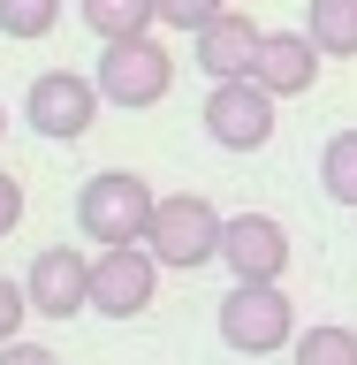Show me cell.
Wrapping results in <instances>:
<instances>
[{
  "mask_svg": "<svg viewBox=\"0 0 357 365\" xmlns=\"http://www.w3.org/2000/svg\"><path fill=\"white\" fill-rule=\"evenodd\" d=\"M23 319H31V297H23V282H8V274H0V342H16Z\"/></svg>",
  "mask_w": 357,
  "mask_h": 365,
  "instance_id": "cell-18",
  "label": "cell"
},
{
  "mask_svg": "<svg viewBox=\"0 0 357 365\" xmlns=\"http://www.w3.org/2000/svg\"><path fill=\"white\" fill-rule=\"evenodd\" d=\"M23 297H31V312L38 319H76L91 312V259L76 244H46L23 274Z\"/></svg>",
  "mask_w": 357,
  "mask_h": 365,
  "instance_id": "cell-8",
  "label": "cell"
},
{
  "mask_svg": "<svg viewBox=\"0 0 357 365\" xmlns=\"http://www.w3.org/2000/svg\"><path fill=\"white\" fill-rule=\"evenodd\" d=\"M304 38L319 61H357V0H304Z\"/></svg>",
  "mask_w": 357,
  "mask_h": 365,
  "instance_id": "cell-12",
  "label": "cell"
},
{
  "mask_svg": "<svg viewBox=\"0 0 357 365\" xmlns=\"http://www.w3.org/2000/svg\"><path fill=\"white\" fill-rule=\"evenodd\" d=\"M213 327H221V342L236 358H274V350L296 342V304L281 282H228Z\"/></svg>",
  "mask_w": 357,
  "mask_h": 365,
  "instance_id": "cell-2",
  "label": "cell"
},
{
  "mask_svg": "<svg viewBox=\"0 0 357 365\" xmlns=\"http://www.w3.org/2000/svg\"><path fill=\"white\" fill-rule=\"evenodd\" d=\"M319 182L335 205H357V130H335L327 153H319Z\"/></svg>",
  "mask_w": 357,
  "mask_h": 365,
  "instance_id": "cell-15",
  "label": "cell"
},
{
  "mask_svg": "<svg viewBox=\"0 0 357 365\" xmlns=\"http://www.w3.org/2000/svg\"><path fill=\"white\" fill-rule=\"evenodd\" d=\"M259 23L244 16V8H221V16L205 23V31H190V61L221 84V76H251V61H259Z\"/></svg>",
  "mask_w": 357,
  "mask_h": 365,
  "instance_id": "cell-10",
  "label": "cell"
},
{
  "mask_svg": "<svg viewBox=\"0 0 357 365\" xmlns=\"http://www.w3.org/2000/svg\"><path fill=\"white\" fill-rule=\"evenodd\" d=\"M99 84L91 76H76V68H46V76H31V91H23V122L38 137H53V145H76V137L99 122Z\"/></svg>",
  "mask_w": 357,
  "mask_h": 365,
  "instance_id": "cell-6",
  "label": "cell"
},
{
  "mask_svg": "<svg viewBox=\"0 0 357 365\" xmlns=\"http://www.w3.org/2000/svg\"><path fill=\"white\" fill-rule=\"evenodd\" d=\"M0 137H8V107H0Z\"/></svg>",
  "mask_w": 357,
  "mask_h": 365,
  "instance_id": "cell-21",
  "label": "cell"
},
{
  "mask_svg": "<svg viewBox=\"0 0 357 365\" xmlns=\"http://www.w3.org/2000/svg\"><path fill=\"white\" fill-rule=\"evenodd\" d=\"M251 76H259L274 99H304V91L319 84V46L304 38V31H267V38H259Z\"/></svg>",
  "mask_w": 357,
  "mask_h": 365,
  "instance_id": "cell-11",
  "label": "cell"
},
{
  "mask_svg": "<svg viewBox=\"0 0 357 365\" xmlns=\"http://www.w3.org/2000/svg\"><path fill=\"white\" fill-rule=\"evenodd\" d=\"M221 8L228 0H160V23H167V31H205Z\"/></svg>",
  "mask_w": 357,
  "mask_h": 365,
  "instance_id": "cell-17",
  "label": "cell"
},
{
  "mask_svg": "<svg viewBox=\"0 0 357 365\" xmlns=\"http://www.w3.org/2000/svg\"><path fill=\"white\" fill-rule=\"evenodd\" d=\"M289 358H296V365H357V327H342V319H319V327H296Z\"/></svg>",
  "mask_w": 357,
  "mask_h": 365,
  "instance_id": "cell-14",
  "label": "cell"
},
{
  "mask_svg": "<svg viewBox=\"0 0 357 365\" xmlns=\"http://www.w3.org/2000/svg\"><path fill=\"white\" fill-rule=\"evenodd\" d=\"M16 228H23V182L0 168V236H16Z\"/></svg>",
  "mask_w": 357,
  "mask_h": 365,
  "instance_id": "cell-19",
  "label": "cell"
},
{
  "mask_svg": "<svg viewBox=\"0 0 357 365\" xmlns=\"http://www.w3.org/2000/svg\"><path fill=\"white\" fill-rule=\"evenodd\" d=\"M76 16L99 46L107 38H137V31H152L160 23V0H76Z\"/></svg>",
  "mask_w": 357,
  "mask_h": 365,
  "instance_id": "cell-13",
  "label": "cell"
},
{
  "mask_svg": "<svg viewBox=\"0 0 357 365\" xmlns=\"http://www.w3.org/2000/svg\"><path fill=\"white\" fill-rule=\"evenodd\" d=\"M0 365H61V358H53V350H46V342H0Z\"/></svg>",
  "mask_w": 357,
  "mask_h": 365,
  "instance_id": "cell-20",
  "label": "cell"
},
{
  "mask_svg": "<svg viewBox=\"0 0 357 365\" xmlns=\"http://www.w3.org/2000/svg\"><path fill=\"white\" fill-rule=\"evenodd\" d=\"M274 99L259 76H221V84L205 91V107H198V122H205V137L221 145V153H267L274 145Z\"/></svg>",
  "mask_w": 357,
  "mask_h": 365,
  "instance_id": "cell-5",
  "label": "cell"
},
{
  "mask_svg": "<svg viewBox=\"0 0 357 365\" xmlns=\"http://www.w3.org/2000/svg\"><path fill=\"white\" fill-rule=\"evenodd\" d=\"M152 289H160V259L145 244H107L91 259V312L137 319V312H152Z\"/></svg>",
  "mask_w": 357,
  "mask_h": 365,
  "instance_id": "cell-7",
  "label": "cell"
},
{
  "mask_svg": "<svg viewBox=\"0 0 357 365\" xmlns=\"http://www.w3.org/2000/svg\"><path fill=\"white\" fill-rule=\"evenodd\" d=\"M152 205L160 190L130 168H99V175L76 190V228H84V244H145V228H152Z\"/></svg>",
  "mask_w": 357,
  "mask_h": 365,
  "instance_id": "cell-1",
  "label": "cell"
},
{
  "mask_svg": "<svg viewBox=\"0 0 357 365\" xmlns=\"http://www.w3.org/2000/svg\"><path fill=\"white\" fill-rule=\"evenodd\" d=\"M221 267L236 274V282H281V274H289V228L274 221V213H228Z\"/></svg>",
  "mask_w": 357,
  "mask_h": 365,
  "instance_id": "cell-9",
  "label": "cell"
},
{
  "mask_svg": "<svg viewBox=\"0 0 357 365\" xmlns=\"http://www.w3.org/2000/svg\"><path fill=\"white\" fill-rule=\"evenodd\" d=\"M221 228L228 213H213V198H198V190H175V198H160L152 205V228H145V251H152L160 267H213L221 259Z\"/></svg>",
  "mask_w": 357,
  "mask_h": 365,
  "instance_id": "cell-4",
  "label": "cell"
},
{
  "mask_svg": "<svg viewBox=\"0 0 357 365\" xmlns=\"http://www.w3.org/2000/svg\"><path fill=\"white\" fill-rule=\"evenodd\" d=\"M91 84H99V99H107V107H122V114L160 107V99H167V84H175V53H167L152 31H137V38H107V46H99Z\"/></svg>",
  "mask_w": 357,
  "mask_h": 365,
  "instance_id": "cell-3",
  "label": "cell"
},
{
  "mask_svg": "<svg viewBox=\"0 0 357 365\" xmlns=\"http://www.w3.org/2000/svg\"><path fill=\"white\" fill-rule=\"evenodd\" d=\"M61 23V0H0V38H46Z\"/></svg>",
  "mask_w": 357,
  "mask_h": 365,
  "instance_id": "cell-16",
  "label": "cell"
}]
</instances>
